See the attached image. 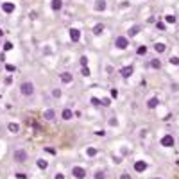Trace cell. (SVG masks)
<instances>
[{"mask_svg": "<svg viewBox=\"0 0 179 179\" xmlns=\"http://www.w3.org/2000/svg\"><path fill=\"white\" fill-rule=\"evenodd\" d=\"M20 93H22V95H25V97L32 95V93H34V84L30 82V81L22 82V84H20Z\"/></svg>", "mask_w": 179, "mask_h": 179, "instance_id": "cell-1", "label": "cell"}, {"mask_svg": "<svg viewBox=\"0 0 179 179\" xmlns=\"http://www.w3.org/2000/svg\"><path fill=\"white\" fill-rule=\"evenodd\" d=\"M115 47L120 48V50H125V48L129 47V39H127V36H118L117 39H115Z\"/></svg>", "mask_w": 179, "mask_h": 179, "instance_id": "cell-2", "label": "cell"}, {"mask_svg": "<svg viewBox=\"0 0 179 179\" xmlns=\"http://www.w3.org/2000/svg\"><path fill=\"white\" fill-rule=\"evenodd\" d=\"M13 158H15L16 163H23V161H27V151H23V149H16L15 154H13Z\"/></svg>", "mask_w": 179, "mask_h": 179, "instance_id": "cell-3", "label": "cell"}, {"mask_svg": "<svg viewBox=\"0 0 179 179\" xmlns=\"http://www.w3.org/2000/svg\"><path fill=\"white\" fill-rule=\"evenodd\" d=\"M72 174H73V177H75V179H84V177H86V170H84L82 167H73Z\"/></svg>", "mask_w": 179, "mask_h": 179, "instance_id": "cell-4", "label": "cell"}, {"mask_svg": "<svg viewBox=\"0 0 179 179\" xmlns=\"http://www.w3.org/2000/svg\"><path fill=\"white\" fill-rule=\"evenodd\" d=\"M70 39L73 41V43H77V41L81 39V30L79 29H70Z\"/></svg>", "mask_w": 179, "mask_h": 179, "instance_id": "cell-5", "label": "cell"}, {"mask_svg": "<svg viewBox=\"0 0 179 179\" xmlns=\"http://www.w3.org/2000/svg\"><path fill=\"white\" fill-rule=\"evenodd\" d=\"M161 145L163 147H172L174 145V138H172L170 134H165L163 138H161Z\"/></svg>", "mask_w": 179, "mask_h": 179, "instance_id": "cell-6", "label": "cell"}, {"mask_svg": "<svg viewBox=\"0 0 179 179\" xmlns=\"http://www.w3.org/2000/svg\"><path fill=\"white\" fill-rule=\"evenodd\" d=\"M133 72H134V68H133L131 65H129V66H124V68L120 70V73H122L124 77H131V75H133Z\"/></svg>", "mask_w": 179, "mask_h": 179, "instance_id": "cell-7", "label": "cell"}, {"mask_svg": "<svg viewBox=\"0 0 179 179\" xmlns=\"http://www.w3.org/2000/svg\"><path fill=\"white\" fill-rule=\"evenodd\" d=\"M140 30H142V27H140V25H133V27L129 29V38L138 36V34H140Z\"/></svg>", "mask_w": 179, "mask_h": 179, "instance_id": "cell-8", "label": "cell"}, {"mask_svg": "<svg viewBox=\"0 0 179 179\" xmlns=\"http://www.w3.org/2000/svg\"><path fill=\"white\" fill-rule=\"evenodd\" d=\"M61 81H63V82H66V84H68V82H72V81H73L72 73H70V72H63V73H61Z\"/></svg>", "mask_w": 179, "mask_h": 179, "instance_id": "cell-9", "label": "cell"}, {"mask_svg": "<svg viewBox=\"0 0 179 179\" xmlns=\"http://www.w3.org/2000/svg\"><path fill=\"white\" fill-rule=\"evenodd\" d=\"M145 168H147V163H145V161H136V163H134V170H136V172H143Z\"/></svg>", "mask_w": 179, "mask_h": 179, "instance_id": "cell-10", "label": "cell"}, {"mask_svg": "<svg viewBox=\"0 0 179 179\" xmlns=\"http://www.w3.org/2000/svg\"><path fill=\"white\" fill-rule=\"evenodd\" d=\"M95 11H106V0H97L95 2Z\"/></svg>", "mask_w": 179, "mask_h": 179, "instance_id": "cell-11", "label": "cell"}, {"mask_svg": "<svg viewBox=\"0 0 179 179\" xmlns=\"http://www.w3.org/2000/svg\"><path fill=\"white\" fill-rule=\"evenodd\" d=\"M43 117H45L47 120H54V118H56V111H54V109H47V111L43 113Z\"/></svg>", "mask_w": 179, "mask_h": 179, "instance_id": "cell-12", "label": "cell"}, {"mask_svg": "<svg viewBox=\"0 0 179 179\" xmlns=\"http://www.w3.org/2000/svg\"><path fill=\"white\" fill-rule=\"evenodd\" d=\"M2 9L6 13H13L15 11V4H11V2H6V4H2Z\"/></svg>", "mask_w": 179, "mask_h": 179, "instance_id": "cell-13", "label": "cell"}, {"mask_svg": "<svg viewBox=\"0 0 179 179\" xmlns=\"http://www.w3.org/2000/svg\"><path fill=\"white\" fill-rule=\"evenodd\" d=\"M52 9H54V11H59V9L63 7V0H52Z\"/></svg>", "mask_w": 179, "mask_h": 179, "instance_id": "cell-14", "label": "cell"}, {"mask_svg": "<svg viewBox=\"0 0 179 179\" xmlns=\"http://www.w3.org/2000/svg\"><path fill=\"white\" fill-rule=\"evenodd\" d=\"M151 66L154 68V70H160L161 68V61L158 59V57H154V59H151Z\"/></svg>", "mask_w": 179, "mask_h": 179, "instance_id": "cell-15", "label": "cell"}, {"mask_svg": "<svg viewBox=\"0 0 179 179\" xmlns=\"http://www.w3.org/2000/svg\"><path fill=\"white\" fill-rule=\"evenodd\" d=\"M158 104H160V100H158L156 97H152V99L147 100V108H151V109H152V108H156V106H158Z\"/></svg>", "mask_w": 179, "mask_h": 179, "instance_id": "cell-16", "label": "cell"}, {"mask_svg": "<svg viewBox=\"0 0 179 179\" xmlns=\"http://www.w3.org/2000/svg\"><path fill=\"white\" fill-rule=\"evenodd\" d=\"M61 117L65 118V120H70V118L73 117V113H72V109H68V108H66V109H63V113H61Z\"/></svg>", "mask_w": 179, "mask_h": 179, "instance_id": "cell-17", "label": "cell"}, {"mask_svg": "<svg viewBox=\"0 0 179 179\" xmlns=\"http://www.w3.org/2000/svg\"><path fill=\"white\" fill-rule=\"evenodd\" d=\"M104 32V25L102 23H97L95 27H93V34H97V36H100Z\"/></svg>", "mask_w": 179, "mask_h": 179, "instance_id": "cell-18", "label": "cell"}, {"mask_svg": "<svg viewBox=\"0 0 179 179\" xmlns=\"http://www.w3.org/2000/svg\"><path fill=\"white\" fill-rule=\"evenodd\" d=\"M7 129L11 131V133H18V131H20V125L15 124V122H11V124H7Z\"/></svg>", "mask_w": 179, "mask_h": 179, "instance_id": "cell-19", "label": "cell"}, {"mask_svg": "<svg viewBox=\"0 0 179 179\" xmlns=\"http://www.w3.org/2000/svg\"><path fill=\"white\" fill-rule=\"evenodd\" d=\"M154 50L161 54V52H165V50H167V45H165V43H156V45H154Z\"/></svg>", "mask_w": 179, "mask_h": 179, "instance_id": "cell-20", "label": "cell"}, {"mask_svg": "<svg viewBox=\"0 0 179 179\" xmlns=\"http://www.w3.org/2000/svg\"><path fill=\"white\" fill-rule=\"evenodd\" d=\"M38 167H39V168H43V170H45V168L48 167V163H47L45 160H38Z\"/></svg>", "mask_w": 179, "mask_h": 179, "instance_id": "cell-21", "label": "cell"}, {"mask_svg": "<svg viewBox=\"0 0 179 179\" xmlns=\"http://www.w3.org/2000/svg\"><path fill=\"white\" fill-rule=\"evenodd\" d=\"M91 104H93V106H102V100L97 99V97H93V99H91Z\"/></svg>", "mask_w": 179, "mask_h": 179, "instance_id": "cell-22", "label": "cell"}, {"mask_svg": "<svg viewBox=\"0 0 179 179\" xmlns=\"http://www.w3.org/2000/svg\"><path fill=\"white\" fill-rule=\"evenodd\" d=\"M95 179H104V172H102V170H97V172H95Z\"/></svg>", "mask_w": 179, "mask_h": 179, "instance_id": "cell-23", "label": "cell"}, {"mask_svg": "<svg viewBox=\"0 0 179 179\" xmlns=\"http://www.w3.org/2000/svg\"><path fill=\"white\" fill-rule=\"evenodd\" d=\"M81 65H82V66L88 65V57H86V56H81Z\"/></svg>", "mask_w": 179, "mask_h": 179, "instance_id": "cell-24", "label": "cell"}, {"mask_svg": "<svg viewBox=\"0 0 179 179\" xmlns=\"http://www.w3.org/2000/svg\"><path fill=\"white\" fill-rule=\"evenodd\" d=\"M97 154V149H93V147H90L88 149V156H95Z\"/></svg>", "mask_w": 179, "mask_h": 179, "instance_id": "cell-25", "label": "cell"}, {"mask_svg": "<svg viewBox=\"0 0 179 179\" xmlns=\"http://www.w3.org/2000/svg\"><path fill=\"white\" fill-rule=\"evenodd\" d=\"M167 22H168V23H174V22H176V16L168 15V16H167Z\"/></svg>", "mask_w": 179, "mask_h": 179, "instance_id": "cell-26", "label": "cell"}, {"mask_svg": "<svg viewBox=\"0 0 179 179\" xmlns=\"http://www.w3.org/2000/svg\"><path fill=\"white\" fill-rule=\"evenodd\" d=\"M13 48V43H11V41H7V43L4 45V50H11Z\"/></svg>", "mask_w": 179, "mask_h": 179, "instance_id": "cell-27", "label": "cell"}, {"mask_svg": "<svg viewBox=\"0 0 179 179\" xmlns=\"http://www.w3.org/2000/svg\"><path fill=\"white\" fill-rule=\"evenodd\" d=\"M145 52H147V47H140V48H138V54H140V56H143Z\"/></svg>", "mask_w": 179, "mask_h": 179, "instance_id": "cell-28", "label": "cell"}, {"mask_svg": "<svg viewBox=\"0 0 179 179\" xmlns=\"http://www.w3.org/2000/svg\"><path fill=\"white\" fill-rule=\"evenodd\" d=\"M170 63H172V65H179V57H170Z\"/></svg>", "mask_w": 179, "mask_h": 179, "instance_id": "cell-29", "label": "cell"}, {"mask_svg": "<svg viewBox=\"0 0 179 179\" xmlns=\"http://www.w3.org/2000/svg\"><path fill=\"white\" fill-rule=\"evenodd\" d=\"M52 95H54V97H61V90H54V91H52Z\"/></svg>", "mask_w": 179, "mask_h": 179, "instance_id": "cell-30", "label": "cell"}, {"mask_svg": "<svg viewBox=\"0 0 179 179\" xmlns=\"http://www.w3.org/2000/svg\"><path fill=\"white\" fill-rule=\"evenodd\" d=\"M109 104H111L109 99H102V106H109Z\"/></svg>", "mask_w": 179, "mask_h": 179, "instance_id": "cell-31", "label": "cell"}, {"mask_svg": "<svg viewBox=\"0 0 179 179\" xmlns=\"http://www.w3.org/2000/svg\"><path fill=\"white\" fill-rule=\"evenodd\" d=\"M81 73H82V75H90V70H88V68H86V66H84V68H82V72H81Z\"/></svg>", "mask_w": 179, "mask_h": 179, "instance_id": "cell-32", "label": "cell"}, {"mask_svg": "<svg viewBox=\"0 0 179 179\" xmlns=\"http://www.w3.org/2000/svg\"><path fill=\"white\" fill-rule=\"evenodd\" d=\"M16 177H18V179H25L27 176H25V174H20V172H18V174H16Z\"/></svg>", "mask_w": 179, "mask_h": 179, "instance_id": "cell-33", "label": "cell"}, {"mask_svg": "<svg viewBox=\"0 0 179 179\" xmlns=\"http://www.w3.org/2000/svg\"><path fill=\"white\" fill-rule=\"evenodd\" d=\"M120 179H131V176H129V174H122Z\"/></svg>", "mask_w": 179, "mask_h": 179, "instance_id": "cell-34", "label": "cell"}, {"mask_svg": "<svg viewBox=\"0 0 179 179\" xmlns=\"http://www.w3.org/2000/svg\"><path fill=\"white\" fill-rule=\"evenodd\" d=\"M45 151H47V152H50V154H56V151H54V149H50V147H47Z\"/></svg>", "mask_w": 179, "mask_h": 179, "instance_id": "cell-35", "label": "cell"}, {"mask_svg": "<svg viewBox=\"0 0 179 179\" xmlns=\"http://www.w3.org/2000/svg\"><path fill=\"white\" fill-rule=\"evenodd\" d=\"M6 68H7L9 72H13V70H15V66H13V65H6Z\"/></svg>", "mask_w": 179, "mask_h": 179, "instance_id": "cell-36", "label": "cell"}, {"mask_svg": "<svg viewBox=\"0 0 179 179\" xmlns=\"http://www.w3.org/2000/svg\"><path fill=\"white\" fill-rule=\"evenodd\" d=\"M158 29H160V30H163V29H165V23H161V22H160V23H158Z\"/></svg>", "mask_w": 179, "mask_h": 179, "instance_id": "cell-37", "label": "cell"}, {"mask_svg": "<svg viewBox=\"0 0 179 179\" xmlns=\"http://www.w3.org/2000/svg\"><path fill=\"white\" fill-rule=\"evenodd\" d=\"M56 179H65V176H63V174H56Z\"/></svg>", "mask_w": 179, "mask_h": 179, "instance_id": "cell-38", "label": "cell"}]
</instances>
